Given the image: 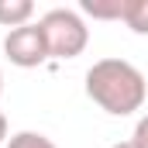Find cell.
Wrapping results in <instances>:
<instances>
[{
	"instance_id": "1",
	"label": "cell",
	"mask_w": 148,
	"mask_h": 148,
	"mask_svg": "<svg viewBox=\"0 0 148 148\" xmlns=\"http://www.w3.org/2000/svg\"><path fill=\"white\" fill-rule=\"evenodd\" d=\"M86 97L114 117H127V114L141 110L148 97L145 73L124 59H100L90 66L86 73Z\"/></svg>"
},
{
	"instance_id": "2",
	"label": "cell",
	"mask_w": 148,
	"mask_h": 148,
	"mask_svg": "<svg viewBox=\"0 0 148 148\" xmlns=\"http://www.w3.org/2000/svg\"><path fill=\"white\" fill-rule=\"evenodd\" d=\"M38 28H41V35L48 41V55H55V59H76L86 45H90V28H86V21L69 10V7H55V10H48L41 21H38Z\"/></svg>"
},
{
	"instance_id": "3",
	"label": "cell",
	"mask_w": 148,
	"mask_h": 148,
	"mask_svg": "<svg viewBox=\"0 0 148 148\" xmlns=\"http://www.w3.org/2000/svg\"><path fill=\"white\" fill-rule=\"evenodd\" d=\"M3 55L14 66H21V69H35L45 59H52L48 55V41H45V35H41L38 24H24V28L7 31V38H3Z\"/></svg>"
},
{
	"instance_id": "4",
	"label": "cell",
	"mask_w": 148,
	"mask_h": 148,
	"mask_svg": "<svg viewBox=\"0 0 148 148\" xmlns=\"http://www.w3.org/2000/svg\"><path fill=\"white\" fill-rule=\"evenodd\" d=\"M31 14H35L31 0H0V24L10 28V31L31 24Z\"/></svg>"
},
{
	"instance_id": "5",
	"label": "cell",
	"mask_w": 148,
	"mask_h": 148,
	"mask_svg": "<svg viewBox=\"0 0 148 148\" xmlns=\"http://www.w3.org/2000/svg\"><path fill=\"white\" fill-rule=\"evenodd\" d=\"M124 7L127 0H79V10L93 21H124Z\"/></svg>"
},
{
	"instance_id": "6",
	"label": "cell",
	"mask_w": 148,
	"mask_h": 148,
	"mask_svg": "<svg viewBox=\"0 0 148 148\" xmlns=\"http://www.w3.org/2000/svg\"><path fill=\"white\" fill-rule=\"evenodd\" d=\"M124 24L134 35H148V0H127L124 7Z\"/></svg>"
},
{
	"instance_id": "7",
	"label": "cell",
	"mask_w": 148,
	"mask_h": 148,
	"mask_svg": "<svg viewBox=\"0 0 148 148\" xmlns=\"http://www.w3.org/2000/svg\"><path fill=\"white\" fill-rule=\"evenodd\" d=\"M7 148H59V145L52 138L38 134V131H17V134L7 138Z\"/></svg>"
},
{
	"instance_id": "8",
	"label": "cell",
	"mask_w": 148,
	"mask_h": 148,
	"mask_svg": "<svg viewBox=\"0 0 148 148\" xmlns=\"http://www.w3.org/2000/svg\"><path fill=\"white\" fill-rule=\"evenodd\" d=\"M131 145L134 148H148V114L138 121V127H134V138H131Z\"/></svg>"
},
{
	"instance_id": "9",
	"label": "cell",
	"mask_w": 148,
	"mask_h": 148,
	"mask_svg": "<svg viewBox=\"0 0 148 148\" xmlns=\"http://www.w3.org/2000/svg\"><path fill=\"white\" fill-rule=\"evenodd\" d=\"M7 141V117H3V110H0V145Z\"/></svg>"
},
{
	"instance_id": "10",
	"label": "cell",
	"mask_w": 148,
	"mask_h": 148,
	"mask_svg": "<svg viewBox=\"0 0 148 148\" xmlns=\"http://www.w3.org/2000/svg\"><path fill=\"white\" fill-rule=\"evenodd\" d=\"M110 148H134L131 141H117V145H110Z\"/></svg>"
},
{
	"instance_id": "11",
	"label": "cell",
	"mask_w": 148,
	"mask_h": 148,
	"mask_svg": "<svg viewBox=\"0 0 148 148\" xmlns=\"http://www.w3.org/2000/svg\"><path fill=\"white\" fill-rule=\"evenodd\" d=\"M0 93H3V76H0Z\"/></svg>"
}]
</instances>
